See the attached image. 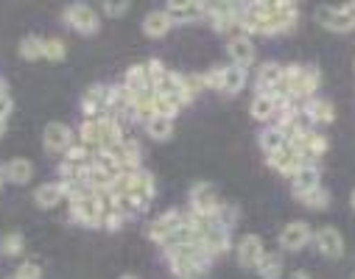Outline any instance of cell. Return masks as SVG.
I'll return each instance as SVG.
<instances>
[{"mask_svg": "<svg viewBox=\"0 0 355 279\" xmlns=\"http://www.w3.org/2000/svg\"><path fill=\"white\" fill-rule=\"evenodd\" d=\"M300 23V9L297 3H286V0H272L269 17L263 20V37H277L286 31H294Z\"/></svg>", "mask_w": 355, "mask_h": 279, "instance_id": "1", "label": "cell"}, {"mask_svg": "<svg viewBox=\"0 0 355 279\" xmlns=\"http://www.w3.org/2000/svg\"><path fill=\"white\" fill-rule=\"evenodd\" d=\"M316 23L327 31L336 34H349L355 31V3H344V6H319L313 12Z\"/></svg>", "mask_w": 355, "mask_h": 279, "instance_id": "2", "label": "cell"}, {"mask_svg": "<svg viewBox=\"0 0 355 279\" xmlns=\"http://www.w3.org/2000/svg\"><path fill=\"white\" fill-rule=\"evenodd\" d=\"M70 215L73 221L84 224V226H101V218H104V204L96 193L90 196H81L76 201H70Z\"/></svg>", "mask_w": 355, "mask_h": 279, "instance_id": "3", "label": "cell"}, {"mask_svg": "<svg viewBox=\"0 0 355 279\" xmlns=\"http://www.w3.org/2000/svg\"><path fill=\"white\" fill-rule=\"evenodd\" d=\"M64 20H67V26H70L73 31H78V34H96V31L101 28L98 12H96L93 6H87V3H73V6H67Z\"/></svg>", "mask_w": 355, "mask_h": 279, "instance_id": "4", "label": "cell"}, {"mask_svg": "<svg viewBox=\"0 0 355 279\" xmlns=\"http://www.w3.org/2000/svg\"><path fill=\"white\" fill-rule=\"evenodd\" d=\"M191 213H199V215H218L221 213V199H218L213 184L199 181L191 188Z\"/></svg>", "mask_w": 355, "mask_h": 279, "instance_id": "5", "label": "cell"}, {"mask_svg": "<svg viewBox=\"0 0 355 279\" xmlns=\"http://www.w3.org/2000/svg\"><path fill=\"white\" fill-rule=\"evenodd\" d=\"M154 176L148 173V170H135V173H129V179H126V193L137 201V207L140 210H146L148 207V201L154 199Z\"/></svg>", "mask_w": 355, "mask_h": 279, "instance_id": "6", "label": "cell"}, {"mask_svg": "<svg viewBox=\"0 0 355 279\" xmlns=\"http://www.w3.org/2000/svg\"><path fill=\"white\" fill-rule=\"evenodd\" d=\"M311 237H313V232H311V226L305 221H291L280 232V249L283 251H300V249H305L311 243Z\"/></svg>", "mask_w": 355, "mask_h": 279, "instance_id": "7", "label": "cell"}, {"mask_svg": "<svg viewBox=\"0 0 355 279\" xmlns=\"http://www.w3.org/2000/svg\"><path fill=\"white\" fill-rule=\"evenodd\" d=\"M185 224V215L182 213H176V210H168V213H162L159 218H154L151 224H148V237L151 240H157V243H165L176 229H180Z\"/></svg>", "mask_w": 355, "mask_h": 279, "instance_id": "8", "label": "cell"}, {"mask_svg": "<svg viewBox=\"0 0 355 279\" xmlns=\"http://www.w3.org/2000/svg\"><path fill=\"white\" fill-rule=\"evenodd\" d=\"M313 243L319 249L322 257H330V260H338L344 257V237L336 226H322L316 235H313Z\"/></svg>", "mask_w": 355, "mask_h": 279, "instance_id": "9", "label": "cell"}, {"mask_svg": "<svg viewBox=\"0 0 355 279\" xmlns=\"http://www.w3.org/2000/svg\"><path fill=\"white\" fill-rule=\"evenodd\" d=\"M81 109L84 115H110V87L104 84H93L90 89L84 92V98H81Z\"/></svg>", "mask_w": 355, "mask_h": 279, "instance_id": "10", "label": "cell"}, {"mask_svg": "<svg viewBox=\"0 0 355 279\" xmlns=\"http://www.w3.org/2000/svg\"><path fill=\"white\" fill-rule=\"evenodd\" d=\"M269 165H272V168H275L280 176H288V179H291V176H294V173H297V170H300L305 162H302L300 151H297L291 143H286V145H283L277 154H272V156H269Z\"/></svg>", "mask_w": 355, "mask_h": 279, "instance_id": "11", "label": "cell"}, {"mask_svg": "<svg viewBox=\"0 0 355 279\" xmlns=\"http://www.w3.org/2000/svg\"><path fill=\"white\" fill-rule=\"evenodd\" d=\"M165 12L173 20V26L176 23H193V20L205 17L207 3H196V0H176V3H168L165 6Z\"/></svg>", "mask_w": 355, "mask_h": 279, "instance_id": "12", "label": "cell"}, {"mask_svg": "<svg viewBox=\"0 0 355 279\" xmlns=\"http://www.w3.org/2000/svg\"><path fill=\"white\" fill-rule=\"evenodd\" d=\"M316 188H322V170H319V165H302L291 176V190H294L297 199L311 193V190H316Z\"/></svg>", "mask_w": 355, "mask_h": 279, "instance_id": "13", "label": "cell"}, {"mask_svg": "<svg viewBox=\"0 0 355 279\" xmlns=\"http://www.w3.org/2000/svg\"><path fill=\"white\" fill-rule=\"evenodd\" d=\"M235 254H238V262L246 265V268H257V262L263 260L266 249H263V240L257 235H243L235 246Z\"/></svg>", "mask_w": 355, "mask_h": 279, "instance_id": "14", "label": "cell"}, {"mask_svg": "<svg viewBox=\"0 0 355 279\" xmlns=\"http://www.w3.org/2000/svg\"><path fill=\"white\" fill-rule=\"evenodd\" d=\"M42 140H45V148H48L51 154H62V151L67 154V148L76 143V140H73V132H70L64 123H48Z\"/></svg>", "mask_w": 355, "mask_h": 279, "instance_id": "15", "label": "cell"}, {"mask_svg": "<svg viewBox=\"0 0 355 279\" xmlns=\"http://www.w3.org/2000/svg\"><path fill=\"white\" fill-rule=\"evenodd\" d=\"M302 112L308 115V120L313 126H330L336 120V107L327 98H311L302 104Z\"/></svg>", "mask_w": 355, "mask_h": 279, "instance_id": "16", "label": "cell"}, {"mask_svg": "<svg viewBox=\"0 0 355 279\" xmlns=\"http://www.w3.org/2000/svg\"><path fill=\"white\" fill-rule=\"evenodd\" d=\"M230 59H232V64L235 67H249L252 62H254V45H252V39L246 37V34H235L232 39H230Z\"/></svg>", "mask_w": 355, "mask_h": 279, "instance_id": "17", "label": "cell"}, {"mask_svg": "<svg viewBox=\"0 0 355 279\" xmlns=\"http://www.w3.org/2000/svg\"><path fill=\"white\" fill-rule=\"evenodd\" d=\"M277 109H280V101L277 96H269V92H257L252 98V118L260 120V123H269L277 118Z\"/></svg>", "mask_w": 355, "mask_h": 279, "instance_id": "18", "label": "cell"}, {"mask_svg": "<svg viewBox=\"0 0 355 279\" xmlns=\"http://www.w3.org/2000/svg\"><path fill=\"white\" fill-rule=\"evenodd\" d=\"M98 129H101V145H98V151H112L123 140V129H121V120L115 115L98 118Z\"/></svg>", "mask_w": 355, "mask_h": 279, "instance_id": "19", "label": "cell"}, {"mask_svg": "<svg viewBox=\"0 0 355 279\" xmlns=\"http://www.w3.org/2000/svg\"><path fill=\"white\" fill-rule=\"evenodd\" d=\"M280 81H283V64L266 62L257 67V92H269L272 96V92L280 87Z\"/></svg>", "mask_w": 355, "mask_h": 279, "instance_id": "20", "label": "cell"}, {"mask_svg": "<svg viewBox=\"0 0 355 279\" xmlns=\"http://www.w3.org/2000/svg\"><path fill=\"white\" fill-rule=\"evenodd\" d=\"M171 28H173V20L168 17V12H165V9L148 12V15H146V20H143V34H146V37H151V39L165 37Z\"/></svg>", "mask_w": 355, "mask_h": 279, "instance_id": "21", "label": "cell"}, {"mask_svg": "<svg viewBox=\"0 0 355 279\" xmlns=\"http://www.w3.org/2000/svg\"><path fill=\"white\" fill-rule=\"evenodd\" d=\"M62 199H64L62 181H48V184H42V188L34 190V201H37L42 210H51V207L62 204Z\"/></svg>", "mask_w": 355, "mask_h": 279, "instance_id": "22", "label": "cell"}, {"mask_svg": "<svg viewBox=\"0 0 355 279\" xmlns=\"http://www.w3.org/2000/svg\"><path fill=\"white\" fill-rule=\"evenodd\" d=\"M254 271H257L260 279H280L283 271H286V268H283V254H277V251H266Z\"/></svg>", "mask_w": 355, "mask_h": 279, "instance_id": "23", "label": "cell"}, {"mask_svg": "<svg viewBox=\"0 0 355 279\" xmlns=\"http://www.w3.org/2000/svg\"><path fill=\"white\" fill-rule=\"evenodd\" d=\"M3 179L6 181H15V184H26L34 179V165L31 159H12L6 168H3Z\"/></svg>", "mask_w": 355, "mask_h": 279, "instance_id": "24", "label": "cell"}, {"mask_svg": "<svg viewBox=\"0 0 355 279\" xmlns=\"http://www.w3.org/2000/svg\"><path fill=\"white\" fill-rule=\"evenodd\" d=\"M257 143H260V148L266 151V156H272V154H277L288 140L283 137V132H280L277 126H266V129L257 134Z\"/></svg>", "mask_w": 355, "mask_h": 279, "instance_id": "25", "label": "cell"}, {"mask_svg": "<svg viewBox=\"0 0 355 279\" xmlns=\"http://www.w3.org/2000/svg\"><path fill=\"white\" fill-rule=\"evenodd\" d=\"M243 87H246V70L243 67H235V64L224 67V87H221L224 96H238Z\"/></svg>", "mask_w": 355, "mask_h": 279, "instance_id": "26", "label": "cell"}, {"mask_svg": "<svg viewBox=\"0 0 355 279\" xmlns=\"http://www.w3.org/2000/svg\"><path fill=\"white\" fill-rule=\"evenodd\" d=\"M168 262H171V271L180 276V279H202L205 276V265H199V262H193V260H176V257H168Z\"/></svg>", "mask_w": 355, "mask_h": 279, "instance_id": "27", "label": "cell"}, {"mask_svg": "<svg viewBox=\"0 0 355 279\" xmlns=\"http://www.w3.org/2000/svg\"><path fill=\"white\" fill-rule=\"evenodd\" d=\"M78 143L87 148H98L101 145V129H98V118H87L78 126Z\"/></svg>", "mask_w": 355, "mask_h": 279, "instance_id": "28", "label": "cell"}, {"mask_svg": "<svg viewBox=\"0 0 355 279\" xmlns=\"http://www.w3.org/2000/svg\"><path fill=\"white\" fill-rule=\"evenodd\" d=\"M123 84H126L132 92H146V89H151V87H148V73H146V64H132V67L126 70Z\"/></svg>", "mask_w": 355, "mask_h": 279, "instance_id": "29", "label": "cell"}, {"mask_svg": "<svg viewBox=\"0 0 355 279\" xmlns=\"http://www.w3.org/2000/svg\"><path fill=\"white\" fill-rule=\"evenodd\" d=\"M146 126V132H148V137L151 140H159V143H165L171 134H173V120L171 118H151L148 123H143Z\"/></svg>", "mask_w": 355, "mask_h": 279, "instance_id": "30", "label": "cell"}, {"mask_svg": "<svg viewBox=\"0 0 355 279\" xmlns=\"http://www.w3.org/2000/svg\"><path fill=\"white\" fill-rule=\"evenodd\" d=\"M42 45H45V39H40V37H26V39L20 42V56L28 59V62H37V59L45 56Z\"/></svg>", "mask_w": 355, "mask_h": 279, "instance_id": "31", "label": "cell"}, {"mask_svg": "<svg viewBox=\"0 0 355 279\" xmlns=\"http://www.w3.org/2000/svg\"><path fill=\"white\" fill-rule=\"evenodd\" d=\"M300 201H302L308 210H327V204H330V193H327L324 188H316V190L300 196Z\"/></svg>", "mask_w": 355, "mask_h": 279, "instance_id": "32", "label": "cell"}, {"mask_svg": "<svg viewBox=\"0 0 355 279\" xmlns=\"http://www.w3.org/2000/svg\"><path fill=\"white\" fill-rule=\"evenodd\" d=\"M0 251H3V254H9V257H17V254H23V251H26V240H23V235H17V232L6 235L3 240H0Z\"/></svg>", "mask_w": 355, "mask_h": 279, "instance_id": "33", "label": "cell"}, {"mask_svg": "<svg viewBox=\"0 0 355 279\" xmlns=\"http://www.w3.org/2000/svg\"><path fill=\"white\" fill-rule=\"evenodd\" d=\"M146 73H148V87H151V89H157V87L162 84V78L168 75V70H165V64H162L159 59L146 62Z\"/></svg>", "mask_w": 355, "mask_h": 279, "instance_id": "34", "label": "cell"}, {"mask_svg": "<svg viewBox=\"0 0 355 279\" xmlns=\"http://www.w3.org/2000/svg\"><path fill=\"white\" fill-rule=\"evenodd\" d=\"M42 51H45V59H51V62H62L67 56V45L62 39H56V37L53 39H45Z\"/></svg>", "mask_w": 355, "mask_h": 279, "instance_id": "35", "label": "cell"}, {"mask_svg": "<svg viewBox=\"0 0 355 279\" xmlns=\"http://www.w3.org/2000/svg\"><path fill=\"white\" fill-rule=\"evenodd\" d=\"M202 81H205V87L207 89H216V92H221V87H224V67H210L205 75H202Z\"/></svg>", "mask_w": 355, "mask_h": 279, "instance_id": "36", "label": "cell"}, {"mask_svg": "<svg viewBox=\"0 0 355 279\" xmlns=\"http://www.w3.org/2000/svg\"><path fill=\"white\" fill-rule=\"evenodd\" d=\"M126 221H129V218H126V215H121V213L112 207L110 213H104V218H101V226H107V229H112V232H115V229H121Z\"/></svg>", "mask_w": 355, "mask_h": 279, "instance_id": "37", "label": "cell"}, {"mask_svg": "<svg viewBox=\"0 0 355 279\" xmlns=\"http://www.w3.org/2000/svg\"><path fill=\"white\" fill-rule=\"evenodd\" d=\"M15 279H42V268L37 262H23L15 273Z\"/></svg>", "mask_w": 355, "mask_h": 279, "instance_id": "38", "label": "cell"}, {"mask_svg": "<svg viewBox=\"0 0 355 279\" xmlns=\"http://www.w3.org/2000/svg\"><path fill=\"white\" fill-rule=\"evenodd\" d=\"M101 12H104L107 17H123V15L129 12V3H126V0H115V3H104Z\"/></svg>", "mask_w": 355, "mask_h": 279, "instance_id": "39", "label": "cell"}, {"mask_svg": "<svg viewBox=\"0 0 355 279\" xmlns=\"http://www.w3.org/2000/svg\"><path fill=\"white\" fill-rule=\"evenodd\" d=\"M12 107H15V104H12L9 96H0V118H3V120L12 115Z\"/></svg>", "mask_w": 355, "mask_h": 279, "instance_id": "40", "label": "cell"}, {"mask_svg": "<svg viewBox=\"0 0 355 279\" xmlns=\"http://www.w3.org/2000/svg\"><path fill=\"white\" fill-rule=\"evenodd\" d=\"M288 279H313V276H311V271H305V268H300V271H294V273H291Z\"/></svg>", "mask_w": 355, "mask_h": 279, "instance_id": "41", "label": "cell"}, {"mask_svg": "<svg viewBox=\"0 0 355 279\" xmlns=\"http://www.w3.org/2000/svg\"><path fill=\"white\" fill-rule=\"evenodd\" d=\"M3 132H6V120L0 118V137H3Z\"/></svg>", "mask_w": 355, "mask_h": 279, "instance_id": "42", "label": "cell"}, {"mask_svg": "<svg viewBox=\"0 0 355 279\" xmlns=\"http://www.w3.org/2000/svg\"><path fill=\"white\" fill-rule=\"evenodd\" d=\"M349 207H352V210H355V190H352V193H349Z\"/></svg>", "mask_w": 355, "mask_h": 279, "instance_id": "43", "label": "cell"}, {"mask_svg": "<svg viewBox=\"0 0 355 279\" xmlns=\"http://www.w3.org/2000/svg\"><path fill=\"white\" fill-rule=\"evenodd\" d=\"M3 181H6V179H3V170H0V190H3Z\"/></svg>", "mask_w": 355, "mask_h": 279, "instance_id": "44", "label": "cell"}, {"mask_svg": "<svg viewBox=\"0 0 355 279\" xmlns=\"http://www.w3.org/2000/svg\"><path fill=\"white\" fill-rule=\"evenodd\" d=\"M121 279H137V276H121Z\"/></svg>", "mask_w": 355, "mask_h": 279, "instance_id": "45", "label": "cell"}, {"mask_svg": "<svg viewBox=\"0 0 355 279\" xmlns=\"http://www.w3.org/2000/svg\"><path fill=\"white\" fill-rule=\"evenodd\" d=\"M12 279H15V276H12Z\"/></svg>", "mask_w": 355, "mask_h": 279, "instance_id": "46", "label": "cell"}]
</instances>
